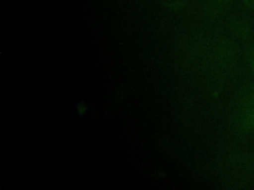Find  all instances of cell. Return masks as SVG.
<instances>
[{"label":"cell","mask_w":254,"mask_h":190,"mask_svg":"<svg viewBox=\"0 0 254 190\" xmlns=\"http://www.w3.org/2000/svg\"><path fill=\"white\" fill-rule=\"evenodd\" d=\"M237 48L236 45L231 41H224L221 43L218 48V57L219 60L225 64H231L236 56Z\"/></svg>","instance_id":"1"},{"label":"cell","mask_w":254,"mask_h":190,"mask_svg":"<svg viewBox=\"0 0 254 190\" xmlns=\"http://www.w3.org/2000/svg\"><path fill=\"white\" fill-rule=\"evenodd\" d=\"M237 101L242 111L254 107V83L246 85L240 90Z\"/></svg>","instance_id":"2"},{"label":"cell","mask_w":254,"mask_h":190,"mask_svg":"<svg viewBox=\"0 0 254 190\" xmlns=\"http://www.w3.org/2000/svg\"><path fill=\"white\" fill-rule=\"evenodd\" d=\"M231 31L234 35L241 39H248L251 35V26L247 21L235 20L230 25Z\"/></svg>","instance_id":"3"},{"label":"cell","mask_w":254,"mask_h":190,"mask_svg":"<svg viewBox=\"0 0 254 190\" xmlns=\"http://www.w3.org/2000/svg\"><path fill=\"white\" fill-rule=\"evenodd\" d=\"M240 127L244 131L254 130V107L242 111Z\"/></svg>","instance_id":"4"},{"label":"cell","mask_w":254,"mask_h":190,"mask_svg":"<svg viewBox=\"0 0 254 190\" xmlns=\"http://www.w3.org/2000/svg\"><path fill=\"white\" fill-rule=\"evenodd\" d=\"M232 0H209L207 4V11L209 14H217L223 11L231 2Z\"/></svg>","instance_id":"5"},{"label":"cell","mask_w":254,"mask_h":190,"mask_svg":"<svg viewBox=\"0 0 254 190\" xmlns=\"http://www.w3.org/2000/svg\"><path fill=\"white\" fill-rule=\"evenodd\" d=\"M245 56L248 62H253L254 61V42L250 43L247 48H246V51H245Z\"/></svg>","instance_id":"6"},{"label":"cell","mask_w":254,"mask_h":190,"mask_svg":"<svg viewBox=\"0 0 254 190\" xmlns=\"http://www.w3.org/2000/svg\"><path fill=\"white\" fill-rule=\"evenodd\" d=\"M164 1H165L166 5H168L169 7H173V8H177L183 4V0H164Z\"/></svg>","instance_id":"7"},{"label":"cell","mask_w":254,"mask_h":190,"mask_svg":"<svg viewBox=\"0 0 254 190\" xmlns=\"http://www.w3.org/2000/svg\"><path fill=\"white\" fill-rule=\"evenodd\" d=\"M244 4L246 5V7L248 8H252L254 6V0H243Z\"/></svg>","instance_id":"8"},{"label":"cell","mask_w":254,"mask_h":190,"mask_svg":"<svg viewBox=\"0 0 254 190\" xmlns=\"http://www.w3.org/2000/svg\"><path fill=\"white\" fill-rule=\"evenodd\" d=\"M251 69H252V72H253V74H254V61L251 62Z\"/></svg>","instance_id":"9"}]
</instances>
